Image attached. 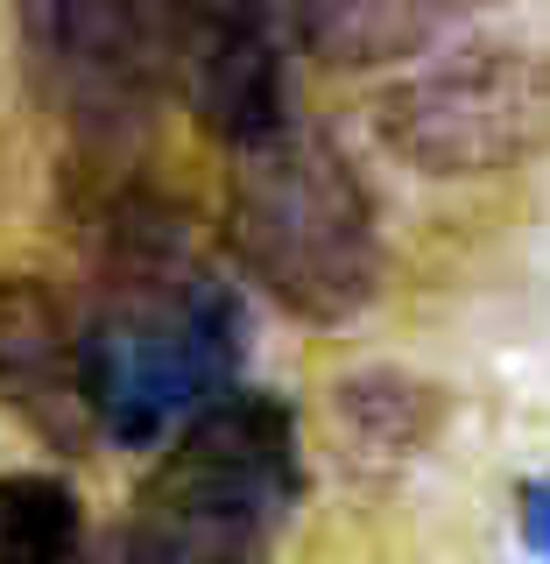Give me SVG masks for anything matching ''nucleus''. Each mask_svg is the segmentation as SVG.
I'll return each mask as SVG.
<instances>
[{
	"label": "nucleus",
	"mask_w": 550,
	"mask_h": 564,
	"mask_svg": "<svg viewBox=\"0 0 550 564\" xmlns=\"http://www.w3.org/2000/svg\"><path fill=\"white\" fill-rule=\"evenodd\" d=\"M0 395L50 445H78L93 431L78 381V317L43 275H0Z\"/></svg>",
	"instance_id": "0eeeda50"
},
{
	"label": "nucleus",
	"mask_w": 550,
	"mask_h": 564,
	"mask_svg": "<svg viewBox=\"0 0 550 564\" xmlns=\"http://www.w3.org/2000/svg\"><path fill=\"white\" fill-rule=\"evenodd\" d=\"M375 134L423 176H494L550 155V50L459 43L375 99Z\"/></svg>",
	"instance_id": "20e7f679"
},
{
	"label": "nucleus",
	"mask_w": 550,
	"mask_h": 564,
	"mask_svg": "<svg viewBox=\"0 0 550 564\" xmlns=\"http://www.w3.org/2000/svg\"><path fill=\"white\" fill-rule=\"evenodd\" d=\"M14 29L29 85L64 128L71 155L120 176L163 99V35L149 22V0H14Z\"/></svg>",
	"instance_id": "39448f33"
},
{
	"label": "nucleus",
	"mask_w": 550,
	"mask_h": 564,
	"mask_svg": "<svg viewBox=\"0 0 550 564\" xmlns=\"http://www.w3.org/2000/svg\"><path fill=\"white\" fill-rule=\"evenodd\" d=\"M155 8H163L155 35L176 70V93L219 149H247L290 120L276 0H155Z\"/></svg>",
	"instance_id": "423d86ee"
},
{
	"label": "nucleus",
	"mask_w": 550,
	"mask_h": 564,
	"mask_svg": "<svg viewBox=\"0 0 550 564\" xmlns=\"http://www.w3.org/2000/svg\"><path fill=\"white\" fill-rule=\"evenodd\" d=\"M304 501L296 416L276 395L226 388L184 431L134 501L120 508L99 564H261Z\"/></svg>",
	"instance_id": "f03ea898"
},
{
	"label": "nucleus",
	"mask_w": 550,
	"mask_h": 564,
	"mask_svg": "<svg viewBox=\"0 0 550 564\" xmlns=\"http://www.w3.org/2000/svg\"><path fill=\"white\" fill-rule=\"evenodd\" d=\"M226 155V247L247 282L304 325L360 317L381 290V219L360 170L296 120Z\"/></svg>",
	"instance_id": "7ed1b4c3"
},
{
	"label": "nucleus",
	"mask_w": 550,
	"mask_h": 564,
	"mask_svg": "<svg viewBox=\"0 0 550 564\" xmlns=\"http://www.w3.org/2000/svg\"><path fill=\"white\" fill-rule=\"evenodd\" d=\"M240 346V296L191 247L184 219L128 176H99L93 304L78 311V381L93 431L114 445H163L234 388Z\"/></svg>",
	"instance_id": "f257e3e1"
},
{
	"label": "nucleus",
	"mask_w": 550,
	"mask_h": 564,
	"mask_svg": "<svg viewBox=\"0 0 550 564\" xmlns=\"http://www.w3.org/2000/svg\"><path fill=\"white\" fill-rule=\"evenodd\" d=\"M0 564H85L78 494L57 473H8L0 480Z\"/></svg>",
	"instance_id": "1a4fd4ad"
},
{
	"label": "nucleus",
	"mask_w": 550,
	"mask_h": 564,
	"mask_svg": "<svg viewBox=\"0 0 550 564\" xmlns=\"http://www.w3.org/2000/svg\"><path fill=\"white\" fill-rule=\"evenodd\" d=\"M529 543H537V551L550 557V487L529 494Z\"/></svg>",
	"instance_id": "9d476101"
},
{
	"label": "nucleus",
	"mask_w": 550,
	"mask_h": 564,
	"mask_svg": "<svg viewBox=\"0 0 550 564\" xmlns=\"http://www.w3.org/2000/svg\"><path fill=\"white\" fill-rule=\"evenodd\" d=\"M473 8L481 0H290V29L317 64L375 70V64L423 57Z\"/></svg>",
	"instance_id": "6e6552de"
}]
</instances>
